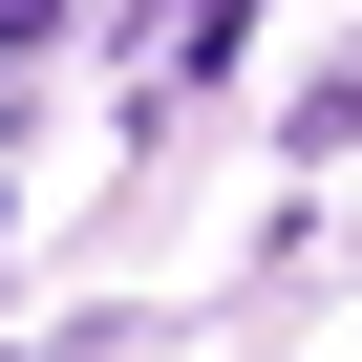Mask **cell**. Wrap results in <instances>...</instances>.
I'll return each instance as SVG.
<instances>
[{
    "label": "cell",
    "mask_w": 362,
    "mask_h": 362,
    "mask_svg": "<svg viewBox=\"0 0 362 362\" xmlns=\"http://www.w3.org/2000/svg\"><path fill=\"white\" fill-rule=\"evenodd\" d=\"M277 149H298V170H320V149H362V64H320V86L277 107Z\"/></svg>",
    "instance_id": "6da1fadb"
},
{
    "label": "cell",
    "mask_w": 362,
    "mask_h": 362,
    "mask_svg": "<svg viewBox=\"0 0 362 362\" xmlns=\"http://www.w3.org/2000/svg\"><path fill=\"white\" fill-rule=\"evenodd\" d=\"M256 43V0H170V22H149V64H235Z\"/></svg>",
    "instance_id": "7a4b0ae2"
},
{
    "label": "cell",
    "mask_w": 362,
    "mask_h": 362,
    "mask_svg": "<svg viewBox=\"0 0 362 362\" xmlns=\"http://www.w3.org/2000/svg\"><path fill=\"white\" fill-rule=\"evenodd\" d=\"M43 43H64V0H0V64H43Z\"/></svg>",
    "instance_id": "3957f363"
},
{
    "label": "cell",
    "mask_w": 362,
    "mask_h": 362,
    "mask_svg": "<svg viewBox=\"0 0 362 362\" xmlns=\"http://www.w3.org/2000/svg\"><path fill=\"white\" fill-rule=\"evenodd\" d=\"M0 235H22V192H0Z\"/></svg>",
    "instance_id": "277c9868"
}]
</instances>
